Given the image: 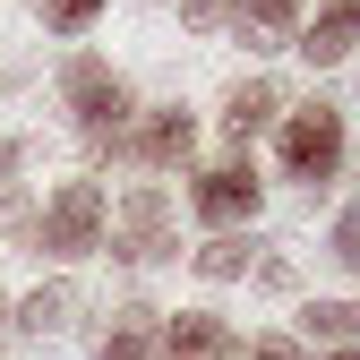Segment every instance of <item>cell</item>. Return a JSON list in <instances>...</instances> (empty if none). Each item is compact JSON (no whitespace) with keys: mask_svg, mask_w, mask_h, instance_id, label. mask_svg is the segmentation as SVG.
Here are the masks:
<instances>
[{"mask_svg":"<svg viewBox=\"0 0 360 360\" xmlns=\"http://www.w3.org/2000/svg\"><path fill=\"white\" fill-rule=\"evenodd\" d=\"M103 180H60V189H52V206H34V249L43 257H95L103 249Z\"/></svg>","mask_w":360,"mask_h":360,"instance_id":"obj_2","label":"cell"},{"mask_svg":"<svg viewBox=\"0 0 360 360\" xmlns=\"http://www.w3.org/2000/svg\"><path fill=\"white\" fill-rule=\"evenodd\" d=\"M103 360H163V318H155L146 300H120V309H112Z\"/></svg>","mask_w":360,"mask_h":360,"instance_id":"obj_11","label":"cell"},{"mask_svg":"<svg viewBox=\"0 0 360 360\" xmlns=\"http://www.w3.org/2000/svg\"><path fill=\"white\" fill-rule=\"evenodd\" d=\"M275 163H283V180H300V189H326V180L343 172V112H335V103H300V112H283Z\"/></svg>","mask_w":360,"mask_h":360,"instance_id":"obj_3","label":"cell"},{"mask_svg":"<svg viewBox=\"0 0 360 360\" xmlns=\"http://www.w3.org/2000/svg\"><path fill=\"white\" fill-rule=\"evenodd\" d=\"M69 318H77V283H34V292L9 309V326H18V335H60Z\"/></svg>","mask_w":360,"mask_h":360,"instance_id":"obj_12","label":"cell"},{"mask_svg":"<svg viewBox=\"0 0 360 360\" xmlns=\"http://www.w3.org/2000/svg\"><path fill=\"white\" fill-rule=\"evenodd\" d=\"M257 198H266V180H257L249 163H214V172H198L189 214L206 223V232H232V223H249V214H257Z\"/></svg>","mask_w":360,"mask_h":360,"instance_id":"obj_5","label":"cell"},{"mask_svg":"<svg viewBox=\"0 0 360 360\" xmlns=\"http://www.w3.org/2000/svg\"><path fill=\"white\" fill-rule=\"evenodd\" d=\"M300 335L309 343H352L360 335V300H309L300 309Z\"/></svg>","mask_w":360,"mask_h":360,"instance_id":"obj_14","label":"cell"},{"mask_svg":"<svg viewBox=\"0 0 360 360\" xmlns=\"http://www.w3.org/2000/svg\"><path fill=\"white\" fill-rule=\"evenodd\" d=\"M283 112H292V103H283V86H275V77H240L232 95H223V138H232V146H249L257 129H275Z\"/></svg>","mask_w":360,"mask_h":360,"instance_id":"obj_7","label":"cell"},{"mask_svg":"<svg viewBox=\"0 0 360 360\" xmlns=\"http://www.w3.org/2000/svg\"><path fill=\"white\" fill-rule=\"evenodd\" d=\"M18 163H26V146H18V138H0V180H9Z\"/></svg>","mask_w":360,"mask_h":360,"instance_id":"obj_21","label":"cell"},{"mask_svg":"<svg viewBox=\"0 0 360 360\" xmlns=\"http://www.w3.org/2000/svg\"><path fill=\"white\" fill-rule=\"evenodd\" d=\"M326 360H360V343H343V352H326Z\"/></svg>","mask_w":360,"mask_h":360,"instance_id":"obj_22","label":"cell"},{"mask_svg":"<svg viewBox=\"0 0 360 360\" xmlns=\"http://www.w3.org/2000/svg\"><path fill=\"white\" fill-rule=\"evenodd\" d=\"M249 257H257V240H240V232H214V240H206L189 266H198L206 283H240V275H249Z\"/></svg>","mask_w":360,"mask_h":360,"instance_id":"obj_13","label":"cell"},{"mask_svg":"<svg viewBox=\"0 0 360 360\" xmlns=\"http://www.w3.org/2000/svg\"><path fill=\"white\" fill-rule=\"evenodd\" d=\"M103 249H112L120 266H163V257L180 249V232H172V198L155 189V180H138V189L103 214Z\"/></svg>","mask_w":360,"mask_h":360,"instance_id":"obj_4","label":"cell"},{"mask_svg":"<svg viewBox=\"0 0 360 360\" xmlns=\"http://www.w3.org/2000/svg\"><path fill=\"white\" fill-rule=\"evenodd\" d=\"M326 257L343 266V275H360V198H352V206L335 214V249H326Z\"/></svg>","mask_w":360,"mask_h":360,"instance_id":"obj_16","label":"cell"},{"mask_svg":"<svg viewBox=\"0 0 360 360\" xmlns=\"http://www.w3.org/2000/svg\"><path fill=\"white\" fill-rule=\"evenodd\" d=\"M0 326H9V309H0Z\"/></svg>","mask_w":360,"mask_h":360,"instance_id":"obj_23","label":"cell"},{"mask_svg":"<svg viewBox=\"0 0 360 360\" xmlns=\"http://www.w3.org/2000/svg\"><path fill=\"white\" fill-rule=\"evenodd\" d=\"M34 9H43V26H52V34H86V26L103 18V0H34Z\"/></svg>","mask_w":360,"mask_h":360,"instance_id":"obj_15","label":"cell"},{"mask_svg":"<svg viewBox=\"0 0 360 360\" xmlns=\"http://www.w3.org/2000/svg\"><path fill=\"white\" fill-rule=\"evenodd\" d=\"M163 360H232V326L214 309H180L163 326Z\"/></svg>","mask_w":360,"mask_h":360,"instance_id":"obj_10","label":"cell"},{"mask_svg":"<svg viewBox=\"0 0 360 360\" xmlns=\"http://www.w3.org/2000/svg\"><path fill=\"white\" fill-rule=\"evenodd\" d=\"M223 26L249 34V52H283L300 26V0H223Z\"/></svg>","mask_w":360,"mask_h":360,"instance_id":"obj_9","label":"cell"},{"mask_svg":"<svg viewBox=\"0 0 360 360\" xmlns=\"http://www.w3.org/2000/svg\"><path fill=\"white\" fill-rule=\"evenodd\" d=\"M60 95H69V120L86 129V155H95V163H112L120 129L138 120V103H129V77H120L103 52H69V69H60Z\"/></svg>","mask_w":360,"mask_h":360,"instance_id":"obj_1","label":"cell"},{"mask_svg":"<svg viewBox=\"0 0 360 360\" xmlns=\"http://www.w3.org/2000/svg\"><path fill=\"white\" fill-rule=\"evenodd\" d=\"M0 240H34V198L26 189H0Z\"/></svg>","mask_w":360,"mask_h":360,"instance_id":"obj_17","label":"cell"},{"mask_svg":"<svg viewBox=\"0 0 360 360\" xmlns=\"http://www.w3.org/2000/svg\"><path fill=\"white\" fill-rule=\"evenodd\" d=\"M352 43H360V0H326L318 26L292 34V52H300L309 69H335V60H352Z\"/></svg>","mask_w":360,"mask_h":360,"instance_id":"obj_8","label":"cell"},{"mask_svg":"<svg viewBox=\"0 0 360 360\" xmlns=\"http://www.w3.org/2000/svg\"><path fill=\"white\" fill-rule=\"evenodd\" d=\"M172 9H180V18H189L198 34H223V0H172Z\"/></svg>","mask_w":360,"mask_h":360,"instance_id":"obj_20","label":"cell"},{"mask_svg":"<svg viewBox=\"0 0 360 360\" xmlns=\"http://www.w3.org/2000/svg\"><path fill=\"white\" fill-rule=\"evenodd\" d=\"M112 155H129V163H146V172H180L198 155V120L189 112H146V120H129L120 129V146Z\"/></svg>","mask_w":360,"mask_h":360,"instance_id":"obj_6","label":"cell"},{"mask_svg":"<svg viewBox=\"0 0 360 360\" xmlns=\"http://www.w3.org/2000/svg\"><path fill=\"white\" fill-rule=\"evenodd\" d=\"M249 275H257L266 292H292V257H283V249H266V240H257V257H249Z\"/></svg>","mask_w":360,"mask_h":360,"instance_id":"obj_18","label":"cell"},{"mask_svg":"<svg viewBox=\"0 0 360 360\" xmlns=\"http://www.w3.org/2000/svg\"><path fill=\"white\" fill-rule=\"evenodd\" d=\"M232 360H300V343H292V335H257V343H240Z\"/></svg>","mask_w":360,"mask_h":360,"instance_id":"obj_19","label":"cell"}]
</instances>
